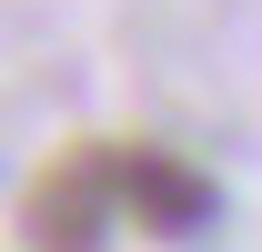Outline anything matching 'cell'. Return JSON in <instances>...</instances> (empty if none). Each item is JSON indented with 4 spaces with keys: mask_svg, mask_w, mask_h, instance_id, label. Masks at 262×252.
<instances>
[{
    "mask_svg": "<svg viewBox=\"0 0 262 252\" xmlns=\"http://www.w3.org/2000/svg\"><path fill=\"white\" fill-rule=\"evenodd\" d=\"M111 212H121V192H111V161H71V172H51V182H40L31 232H40V252H91Z\"/></svg>",
    "mask_w": 262,
    "mask_h": 252,
    "instance_id": "obj_2",
    "label": "cell"
},
{
    "mask_svg": "<svg viewBox=\"0 0 262 252\" xmlns=\"http://www.w3.org/2000/svg\"><path fill=\"white\" fill-rule=\"evenodd\" d=\"M111 192L151 232H202L212 222V182H202L192 161H171V152H111Z\"/></svg>",
    "mask_w": 262,
    "mask_h": 252,
    "instance_id": "obj_1",
    "label": "cell"
}]
</instances>
